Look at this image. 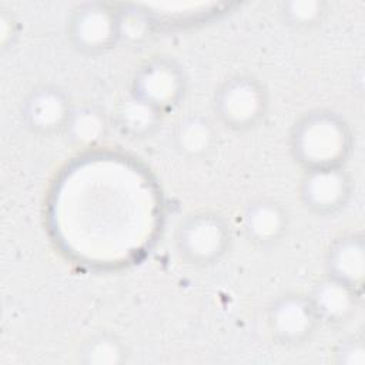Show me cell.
Returning <instances> with one entry per match:
<instances>
[{"instance_id": "cell-1", "label": "cell", "mask_w": 365, "mask_h": 365, "mask_svg": "<svg viewBox=\"0 0 365 365\" xmlns=\"http://www.w3.org/2000/svg\"><path fill=\"white\" fill-rule=\"evenodd\" d=\"M352 148L351 125L328 108L302 114L289 131L291 155L304 171L345 165Z\"/></svg>"}, {"instance_id": "cell-2", "label": "cell", "mask_w": 365, "mask_h": 365, "mask_svg": "<svg viewBox=\"0 0 365 365\" xmlns=\"http://www.w3.org/2000/svg\"><path fill=\"white\" fill-rule=\"evenodd\" d=\"M269 94L261 80L251 74L225 78L214 91L212 110L218 121L231 131H250L267 115Z\"/></svg>"}, {"instance_id": "cell-3", "label": "cell", "mask_w": 365, "mask_h": 365, "mask_svg": "<svg viewBox=\"0 0 365 365\" xmlns=\"http://www.w3.org/2000/svg\"><path fill=\"white\" fill-rule=\"evenodd\" d=\"M178 255L195 267L218 262L231 248L232 230L224 215L202 210L188 214L175 230Z\"/></svg>"}, {"instance_id": "cell-4", "label": "cell", "mask_w": 365, "mask_h": 365, "mask_svg": "<svg viewBox=\"0 0 365 365\" xmlns=\"http://www.w3.org/2000/svg\"><path fill=\"white\" fill-rule=\"evenodd\" d=\"M187 86L185 71L174 58L154 56L135 68L130 94L153 104L165 114L182 103Z\"/></svg>"}, {"instance_id": "cell-5", "label": "cell", "mask_w": 365, "mask_h": 365, "mask_svg": "<svg viewBox=\"0 0 365 365\" xmlns=\"http://www.w3.org/2000/svg\"><path fill=\"white\" fill-rule=\"evenodd\" d=\"M67 38L81 54L107 53L118 44L117 7L103 1L77 4L67 20Z\"/></svg>"}, {"instance_id": "cell-6", "label": "cell", "mask_w": 365, "mask_h": 365, "mask_svg": "<svg viewBox=\"0 0 365 365\" xmlns=\"http://www.w3.org/2000/svg\"><path fill=\"white\" fill-rule=\"evenodd\" d=\"M267 325L277 344L298 346L308 342L321 324L308 294L285 292L269 304Z\"/></svg>"}, {"instance_id": "cell-7", "label": "cell", "mask_w": 365, "mask_h": 365, "mask_svg": "<svg viewBox=\"0 0 365 365\" xmlns=\"http://www.w3.org/2000/svg\"><path fill=\"white\" fill-rule=\"evenodd\" d=\"M352 177L345 165L304 171L298 194L302 205L318 217H329L346 207L352 197Z\"/></svg>"}, {"instance_id": "cell-8", "label": "cell", "mask_w": 365, "mask_h": 365, "mask_svg": "<svg viewBox=\"0 0 365 365\" xmlns=\"http://www.w3.org/2000/svg\"><path fill=\"white\" fill-rule=\"evenodd\" d=\"M74 103L66 90L56 84L34 86L21 101V120L36 135L61 134Z\"/></svg>"}, {"instance_id": "cell-9", "label": "cell", "mask_w": 365, "mask_h": 365, "mask_svg": "<svg viewBox=\"0 0 365 365\" xmlns=\"http://www.w3.org/2000/svg\"><path fill=\"white\" fill-rule=\"evenodd\" d=\"M244 234L257 247H272L288 232L289 212L282 202L262 197L251 201L242 214Z\"/></svg>"}, {"instance_id": "cell-10", "label": "cell", "mask_w": 365, "mask_h": 365, "mask_svg": "<svg viewBox=\"0 0 365 365\" xmlns=\"http://www.w3.org/2000/svg\"><path fill=\"white\" fill-rule=\"evenodd\" d=\"M361 294L348 284L325 275L314 284L308 298L321 325L338 327L354 317Z\"/></svg>"}, {"instance_id": "cell-11", "label": "cell", "mask_w": 365, "mask_h": 365, "mask_svg": "<svg viewBox=\"0 0 365 365\" xmlns=\"http://www.w3.org/2000/svg\"><path fill=\"white\" fill-rule=\"evenodd\" d=\"M327 275L362 292L365 281V242L361 232L336 237L325 254Z\"/></svg>"}, {"instance_id": "cell-12", "label": "cell", "mask_w": 365, "mask_h": 365, "mask_svg": "<svg viewBox=\"0 0 365 365\" xmlns=\"http://www.w3.org/2000/svg\"><path fill=\"white\" fill-rule=\"evenodd\" d=\"M174 150L187 160L208 158L218 145L214 121L201 113H188L177 120L171 131Z\"/></svg>"}, {"instance_id": "cell-13", "label": "cell", "mask_w": 365, "mask_h": 365, "mask_svg": "<svg viewBox=\"0 0 365 365\" xmlns=\"http://www.w3.org/2000/svg\"><path fill=\"white\" fill-rule=\"evenodd\" d=\"M110 131L107 111L96 103L74 104L63 130L66 141L74 148H94L101 144Z\"/></svg>"}, {"instance_id": "cell-14", "label": "cell", "mask_w": 365, "mask_h": 365, "mask_svg": "<svg viewBox=\"0 0 365 365\" xmlns=\"http://www.w3.org/2000/svg\"><path fill=\"white\" fill-rule=\"evenodd\" d=\"M163 120L164 113L161 110L133 94L120 100L113 115V123L118 133L135 141L153 137Z\"/></svg>"}, {"instance_id": "cell-15", "label": "cell", "mask_w": 365, "mask_h": 365, "mask_svg": "<svg viewBox=\"0 0 365 365\" xmlns=\"http://www.w3.org/2000/svg\"><path fill=\"white\" fill-rule=\"evenodd\" d=\"M127 344L111 331L91 334L80 346L78 361L84 365H121L128 362Z\"/></svg>"}, {"instance_id": "cell-16", "label": "cell", "mask_w": 365, "mask_h": 365, "mask_svg": "<svg viewBox=\"0 0 365 365\" xmlns=\"http://www.w3.org/2000/svg\"><path fill=\"white\" fill-rule=\"evenodd\" d=\"M155 19L151 11L140 4H120L117 7V37L118 44L140 47L154 33Z\"/></svg>"}, {"instance_id": "cell-17", "label": "cell", "mask_w": 365, "mask_h": 365, "mask_svg": "<svg viewBox=\"0 0 365 365\" xmlns=\"http://www.w3.org/2000/svg\"><path fill=\"white\" fill-rule=\"evenodd\" d=\"M281 20L291 29L309 30L324 21L329 4L325 0H287L278 7Z\"/></svg>"}, {"instance_id": "cell-18", "label": "cell", "mask_w": 365, "mask_h": 365, "mask_svg": "<svg viewBox=\"0 0 365 365\" xmlns=\"http://www.w3.org/2000/svg\"><path fill=\"white\" fill-rule=\"evenodd\" d=\"M332 362L336 365H365V341L361 335L339 339L332 348Z\"/></svg>"}, {"instance_id": "cell-19", "label": "cell", "mask_w": 365, "mask_h": 365, "mask_svg": "<svg viewBox=\"0 0 365 365\" xmlns=\"http://www.w3.org/2000/svg\"><path fill=\"white\" fill-rule=\"evenodd\" d=\"M19 36V24L14 20L13 14L7 11H1L0 14V44L1 48L6 50L7 47L13 46Z\"/></svg>"}]
</instances>
